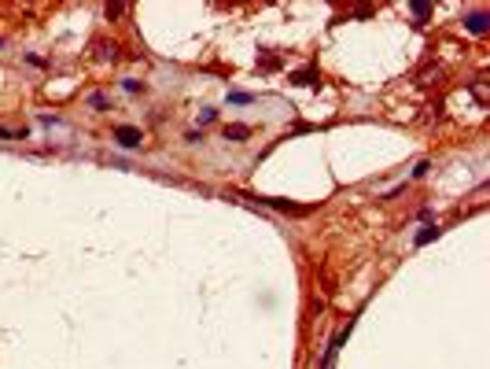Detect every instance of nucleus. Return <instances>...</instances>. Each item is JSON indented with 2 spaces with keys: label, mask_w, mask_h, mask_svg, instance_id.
Listing matches in <instances>:
<instances>
[{
  "label": "nucleus",
  "mask_w": 490,
  "mask_h": 369,
  "mask_svg": "<svg viewBox=\"0 0 490 369\" xmlns=\"http://www.w3.org/2000/svg\"><path fill=\"white\" fill-rule=\"evenodd\" d=\"M118 137H122V144H137V133H133V129H122Z\"/></svg>",
  "instance_id": "obj_1"
}]
</instances>
